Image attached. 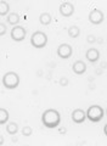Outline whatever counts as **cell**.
<instances>
[{
    "mask_svg": "<svg viewBox=\"0 0 107 146\" xmlns=\"http://www.w3.org/2000/svg\"><path fill=\"white\" fill-rule=\"evenodd\" d=\"M71 117H72V121L76 123V124H82V123H84L86 119V112L83 111L82 108H76L72 112Z\"/></svg>",
    "mask_w": 107,
    "mask_h": 146,
    "instance_id": "obj_8",
    "label": "cell"
},
{
    "mask_svg": "<svg viewBox=\"0 0 107 146\" xmlns=\"http://www.w3.org/2000/svg\"><path fill=\"white\" fill-rule=\"evenodd\" d=\"M41 123L48 129H54L57 128L61 123V115L57 110L55 108H48L45 110L41 115Z\"/></svg>",
    "mask_w": 107,
    "mask_h": 146,
    "instance_id": "obj_1",
    "label": "cell"
},
{
    "mask_svg": "<svg viewBox=\"0 0 107 146\" xmlns=\"http://www.w3.org/2000/svg\"><path fill=\"white\" fill-rule=\"evenodd\" d=\"M95 74L101 76L102 74V68H100V70H95Z\"/></svg>",
    "mask_w": 107,
    "mask_h": 146,
    "instance_id": "obj_24",
    "label": "cell"
},
{
    "mask_svg": "<svg viewBox=\"0 0 107 146\" xmlns=\"http://www.w3.org/2000/svg\"><path fill=\"white\" fill-rule=\"evenodd\" d=\"M105 113H106V115H107V108H106V111H105Z\"/></svg>",
    "mask_w": 107,
    "mask_h": 146,
    "instance_id": "obj_29",
    "label": "cell"
},
{
    "mask_svg": "<svg viewBox=\"0 0 107 146\" xmlns=\"http://www.w3.org/2000/svg\"><path fill=\"white\" fill-rule=\"evenodd\" d=\"M58 11H60V13H61V16H63V17H71L74 13V6H73L72 3L64 1L60 5Z\"/></svg>",
    "mask_w": 107,
    "mask_h": 146,
    "instance_id": "obj_9",
    "label": "cell"
},
{
    "mask_svg": "<svg viewBox=\"0 0 107 146\" xmlns=\"http://www.w3.org/2000/svg\"><path fill=\"white\" fill-rule=\"evenodd\" d=\"M96 42H99L100 44H102V38H101V36H100V38H97V39H96Z\"/></svg>",
    "mask_w": 107,
    "mask_h": 146,
    "instance_id": "obj_28",
    "label": "cell"
},
{
    "mask_svg": "<svg viewBox=\"0 0 107 146\" xmlns=\"http://www.w3.org/2000/svg\"><path fill=\"white\" fill-rule=\"evenodd\" d=\"M31 44L35 49H43L48 44V35L41 31H37L31 36Z\"/></svg>",
    "mask_w": 107,
    "mask_h": 146,
    "instance_id": "obj_4",
    "label": "cell"
},
{
    "mask_svg": "<svg viewBox=\"0 0 107 146\" xmlns=\"http://www.w3.org/2000/svg\"><path fill=\"white\" fill-rule=\"evenodd\" d=\"M3 85L9 90H13L20 85V76L16 72H6L3 76Z\"/></svg>",
    "mask_w": 107,
    "mask_h": 146,
    "instance_id": "obj_2",
    "label": "cell"
},
{
    "mask_svg": "<svg viewBox=\"0 0 107 146\" xmlns=\"http://www.w3.org/2000/svg\"><path fill=\"white\" fill-rule=\"evenodd\" d=\"M72 70H73V72L76 73V74L82 76V74H84V73L86 72V65H85L84 61L78 60L72 65Z\"/></svg>",
    "mask_w": 107,
    "mask_h": 146,
    "instance_id": "obj_11",
    "label": "cell"
},
{
    "mask_svg": "<svg viewBox=\"0 0 107 146\" xmlns=\"http://www.w3.org/2000/svg\"><path fill=\"white\" fill-rule=\"evenodd\" d=\"M10 35H11V39L13 40V42H23V40L26 39L27 31H26L25 27L17 25V26L12 27V29L10 32Z\"/></svg>",
    "mask_w": 107,
    "mask_h": 146,
    "instance_id": "obj_5",
    "label": "cell"
},
{
    "mask_svg": "<svg viewBox=\"0 0 107 146\" xmlns=\"http://www.w3.org/2000/svg\"><path fill=\"white\" fill-rule=\"evenodd\" d=\"M9 117H10V115H9L7 110H5L4 107L0 108V124L1 125L6 124L7 121H9Z\"/></svg>",
    "mask_w": 107,
    "mask_h": 146,
    "instance_id": "obj_17",
    "label": "cell"
},
{
    "mask_svg": "<svg viewBox=\"0 0 107 146\" xmlns=\"http://www.w3.org/2000/svg\"><path fill=\"white\" fill-rule=\"evenodd\" d=\"M105 21V15L104 12L101 10H97V9H94V10H91L90 13H89V22L91 25H101L102 22Z\"/></svg>",
    "mask_w": 107,
    "mask_h": 146,
    "instance_id": "obj_7",
    "label": "cell"
},
{
    "mask_svg": "<svg viewBox=\"0 0 107 146\" xmlns=\"http://www.w3.org/2000/svg\"><path fill=\"white\" fill-rule=\"evenodd\" d=\"M20 20H21V17L17 12H10L6 16V22L11 26H17L18 23H20Z\"/></svg>",
    "mask_w": 107,
    "mask_h": 146,
    "instance_id": "obj_12",
    "label": "cell"
},
{
    "mask_svg": "<svg viewBox=\"0 0 107 146\" xmlns=\"http://www.w3.org/2000/svg\"><path fill=\"white\" fill-rule=\"evenodd\" d=\"M66 131H67L66 128H60V127H58V133H60V134H66Z\"/></svg>",
    "mask_w": 107,
    "mask_h": 146,
    "instance_id": "obj_23",
    "label": "cell"
},
{
    "mask_svg": "<svg viewBox=\"0 0 107 146\" xmlns=\"http://www.w3.org/2000/svg\"><path fill=\"white\" fill-rule=\"evenodd\" d=\"M21 133H22L23 136H31L32 133H33V129H32V127L26 125V127H23V128H22Z\"/></svg>",
    "mask_w": 107,
    "mask_h": 146,
    "instance_id": "obj_18",
    "label": "cell"
},
{
    "mask_svg": "<svg viewBox=\"0 0 107 146\" xmlns=\"http://www.w3.org/2000/svg\"><path fill=\"white\" fill-rule=\"evenodd\" d=\"M104 134L107 136V123H106V124L104 125Z\"/></svg>",
    "mask_w": 107,
    "mask_h": 146,
    "instance_id": "obj_25",
    "label": "cell"
},
{
    "mask_svg": "<svg viewBox=\"0 0 107 146\" xmlns=\"http://www.w3.org/2000/svg\"><path fill=\"white\" fill-rule=\"evenodd\" d=\"M6 131H7V134H10V135L17 134V131H18V124H17L16 122H10V123H7V125H6Z\"/></svg>",
    "mask_w": 107,
    "mask_h": 146,
    "instance_id": "obj_15",
    "label": "cell"
},
{
    "mask_svg": "<svg viewBox=\"0 0 107 146\" xmlns=\"http://www.w3.org/2000/svg\"><path fill=\"white\" fill-rule=\"evenodd\" d=\"M3 144H4V138L0 135V145H3Z\"/></svg>",
    "mask_w": 107,
    "mask_h": 146,
    "instance_id": "obj_27",
    "label": "cell"
},
{
    "mask_svg": "<svg viewBox=\"0 0 107 146\" xmlns=\"http://www.w3.org/2000/svg\"><path fill=\"white\" fill-rule=\"evenodd\" d=\"M85 57L89 62L95 63L99 61V58H100V51L95 48H90V49H88V51L85 52Z\"/></svg>",
    "mask_w": 107,
    "mask_h": 146,
    "instance_id": "obj_10",
    "label": "cell"
},
{
    "mask_svg": "<svg viewBox=\"0 0 107 146\" xmlns=\"http://www.w3.org/2000/svg\"><path fill=\"white\" fill-rule=\"evenodd\" d=\"M6 25L5 23H0V35H5L6 34Z\"/></svg>",
    "mask_w": 107,
    "mask_h": 146,
    "instance_id": "obj_21",
    "label": "cell"
},
{
    "mask_svg": "<svg viewBox=\"0 0 107 146\" xmlns=\"http://www.w3.org/2000/svg\"><path fill=\"white\" fill-rule=\"evenodd\" d=\"M57 56L60 58H62V60H67V58H69L72 56V54H73V49L72 46L69 44H66V43H63L61 45H58V48H57Z\"/></svg>",
    "mask_w": 107,
    "mask_h": 146,
    "instance_id": "obj_6",
    "label": "cell"
},
{
    "mask_svg": "<svg viewBox=\"0 0 107 146\" xmlns=\"http://www.w3.org/2000/svg\"><path fill=\"white\" fill-rule=\"evenodd\" d=\"M51 15L49 12H43L41 15L39 16V22H40V25H43V26H49L51 23Z\"/></svg>",
    "mask_w": 107,
    "mask_h": 146,
    "instance_id": "obj_14",
    "label": "cell"
},
{
    "mask_svg": "<svg viewBox=\"0 0 107 146\" xmlns=\"http://www.w3.org/2000/svg\"><path fill=\"white\" fill-rule=\"evenodd\" d=\"M9 13H10V5H9L7 1H5V0H1L0 1V16L6 17Z\"/></svg>",
    "mask_w": 107,
    "mask_h": 146,
    "instance_id": "obj_13",
    "label": "cell"
},
{
    "mask_svg": "<svg viewBox=\"0 0 107 146\" xmlns=\"http://www.w3.org/2000/svg\"><path fill=\"white\" fill-rule=\"evenodd\" d=\"M37 76L41 77V76H43V71H38V72H37Z\"/></svg>",
    "mask_w": 107,
    "mask_h": 146,
    "instance_id": "obj_26",
    "label": "cell"
},
{
    "mask_svg": "<svg viewBox=\"0 0 107 146\" xmlns=\"http://www.w3.org/2000/svg\"><path fill=\"white\" fill-rule=\"evenodd\" d=\"M68 35L73 39L78 38V36L80 35V28H79L78 26H71L68 28Z\"/></svg>",
    "mask_w": 107,
    "mask_h": 146,
    "instance_id": "obj_16",
    "label": "cell"
},
{
    "mask_svg": "<svg viewBox=\"0 0 107 146\" xmlns=\"http://www.w3.org/2000/svg\"><path fill=\"white\" fill-rule=\"evenodd\" d=\"M106 67H107V62H106V61H102V62L100 63V68H102V70H105Z\"/></svg>",
    "mask_w": 107,
    "mask_h": 146,
    "instance_id": "obj_22",
    "label": "cell"
},
{
    "mask_svg": "<svg viewBox=\"0 0 107 146\" xmlns=\"http://www.w3.org/2000/svg\"><path fill=\"white\" fill-rule=\"evenodd\" d=\"M58 84L62 86V88H64V86H67L69 84V80L68 78H66V77H61V78L58 79Z\"/></svg>",
    "mask_w": 107,
    "mask_h": 146,
    "instance_id": "obj_19",
    "label": "cell"
},
{
    "mask_svg": "<svg viewBox=\"0 0 107 146\" xmlns=\"http://www.w3.org/2000/svg\"><path fill=\"white\" fill-rule=\"evenodd\" d=\"M96 36L94 35V34H89L86 36V42L89 43V44H94V43H96Z\"/></svg>",
    "mask_w": 107,
    "mask_h": 146,
    "instance_id": "obj_20",
    "label": "cell"
},
{
    "mask_svg": "<svg viewBox=\"0 0 107 146\" xmlns=\"http://www.w3.org/2000/svg\"><path fill=\"white\" fill-rule=\"evenodd\" d=\"M105 116V110L100 105H91L86 111V118L92 123L101 122Z\"/></svg>",
    "mask_w": 107,
    "mask_h": 146,
    "instance_id": "obj_3",
    "label": "cell"
}]
</instances>
